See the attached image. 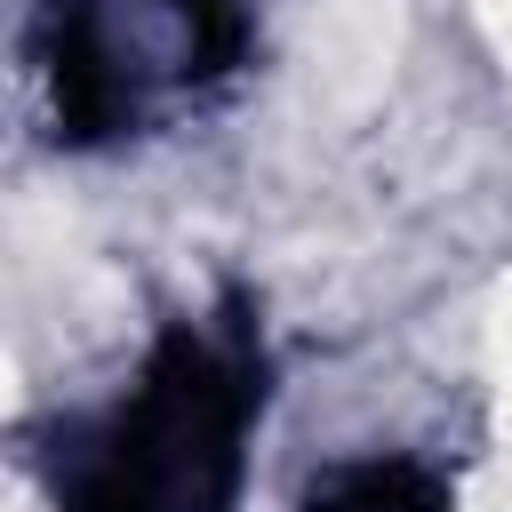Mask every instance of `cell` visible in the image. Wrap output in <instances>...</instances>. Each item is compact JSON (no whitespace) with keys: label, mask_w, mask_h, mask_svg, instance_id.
Listing matches in <instances>:
<instances>
[{"label":"cell","mask_w":512,"mask_h":512,"mask_svg":"<svg viewBox=\"0 0 512 512\" xmlns=\"http://www.w3.org/2000/svg\"><path fill=\"white\" fill-rule=\"evenodd\" d=\"M328 512H440V504H432V496H416L408 480H384V472H376V480L344 488V496H336Z\"/></svg>","instance_id":"obj_3"},{"label":"cell","mask_w":512,"mask_h":512,"mask_svg":"<svg viewBox=\"0 0 512 512\" xmlns=\"http://www.w3.org/2000/svg\"><path fill=\"white\" fill-rule=\"evenodd\" d=\"M248 392L224 352L176 344L160 352L152 384L104 424L96 456L80 464V504L96 512H224L240 472Z\"/></svg>","instance_id":"obj_1"},{"label":"cell","mask_w":512,"mask_h":512,"mask_svg":"<svg viewBox=\"0 0 512 512\" xmlns=\"http://www.w3.org/2000/svg\"><path fill=\"white\" fill-rule=\"evenodd\" d=\"M216 56L208 0H56V80L72 120L120 128Z\"/></svg>","instance_id":"obj_2"}]
</instances>
